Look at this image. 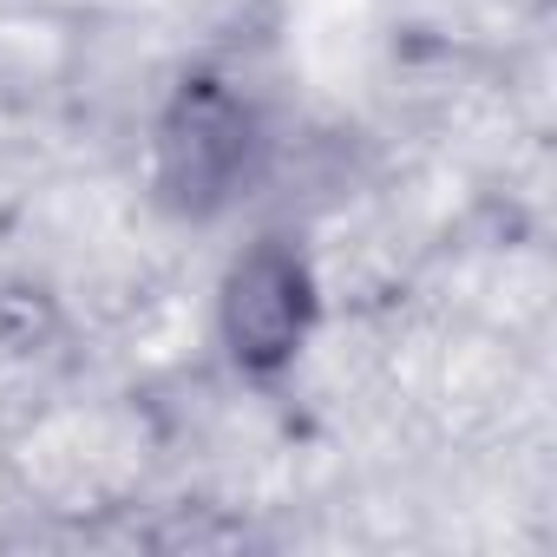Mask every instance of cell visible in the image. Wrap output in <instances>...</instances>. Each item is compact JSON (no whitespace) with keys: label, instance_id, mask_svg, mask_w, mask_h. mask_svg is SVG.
I'll return each mask as SVG.
<instances>
[{"label":"cell","instance_id":"1","mask_svg":"<svg viewBox=\"0 0 557 557\" xmlns=\"http://www.w3.org/2000/svg\"><path fill=\"white\" fill-rule=\"evenodd\" d=\"M249 112L216 79H184L158 132V184L177 210H216L249 171Z\"/></svg>","mask_w":557,"mask_h":557},{"label":"cell","instance_id":"2","mask_svg":"<svg viewBox=\"0 0 557 557\" xmlns=\"http://www.w3.org/2000/svg\"><path fill=\"white\" fill-rule=\"evenodd\" d=\"M315 296H309V269L289 249H249L230 283H223V342L249 374H275L283 361H296L302 335H309Z\"/></svg>","mask_w":557,"mask_h":557}]
</instances>
